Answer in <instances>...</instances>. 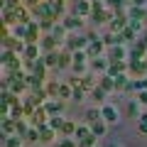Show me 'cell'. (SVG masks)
Listing matches in <instances>:
<instances>
[{
    "label": "cell",
    "mask_w": 147,
    "mask_h": 147,
    "mask_svg": "<svg viewBox=\"0 0 147 147\" xmlns=\"http://www.w3.org/2000/svg\"><path fill=\"white\" fill-rule=\"evenodd\" d=\"M49 34H52L59 44H61V42H64V37H66V27H64V25H61V27H54V30L49 32Z\"/></svg>",
    "instance_id": "22"
},
{
    "label": "cell",
    "mask_w": 147,
    "mask_h": 147,
    "mask_svg": "<svg viewBox=\"0 0 147 147\" xmlns=\"http://www.w3.org/2000/svg\"><path fill=\"white\" fill-rule=\"evenodd\" d=\"M147 54V44H145V39H137L135 44H132V49H130V61H137V59H142Z\"/></svg>",
    "instance_id": "3"
},
{
    "label": "cell",
    "mask_w": 147,
    "mask_h": 147,
    "mask_svg": "<svg viewBox=\"0 0 147 147\" xmlns=\"http://www.w3.org/2000/svg\"><path fill=\"white\" fill-rule=\"evenodd\" d=\"M137 98H140V103H147V91H137Z\"/></svg>",
    "instance_id": "38"
},
{
    "label": "cell",
    "mask_w": 147,
    "mask_h": 147,
    "mask_svg": "<svg viewBox=\"0 0 147 147\" xmlns=\"http://www.w3.org/2000/svg\"><path fill=\"white\" fill-rule=\"evenodd\" d=\"M10 108H12V110H10V118H12V120H20V115L25 113V108L20 105V100H17V103H12Z\"/></svg>",
    "instance_id": "23"
},
{
    "label": "cell",
    "mask_w": 147,
    "mask_h": 147,
    "mask_svg": "<svg viewBox=\"0 0 147 147\" xmlns=\"http://www.w3.org/2000/svg\"><path fill=\"white\" fill-rule=\"evenodd\" d=\"M127 15H130V20H137V22H140V20H145V17H147V10H145V7H137V5H132Z\"/></svg>",
    "instance_id": "17"
},
{
    "label": "cell",
    "mask_w": 147,
    "mask_h": 147,
    "mask_svg": "<svg viewBox=\"0 0 147 147\" xmlns=\"http://www.w3.org/2000/svg\"><path fill=\"white\" fill-rule=\"evenodd\" d=\"M44 108H47L49 115H59L64 110V105H61V100H49V103H44Z\"/></svg>",
    "instance_id": "16"
},
{
    "label": "cell",
    "mask_w": 147,
    "mask_h": 147,
    "mask_svg": "<svg viewBox=\"0 0 147 147\" xmlns=\"http://www.w3.org/2000/svg\"><path fill=\"white\" fill-rule=\"evenodd\" d=\"M81 25H84V22H81L79 15H69L66 20H64V27H66V30H81Z\"/></svg>",
    "instance_id": "14"
},
{
    "label": "cell",
    "mask_w": 147,
    "mask_h": 147,
    "mask_svg": "<svg viewBox=\"0 0 147 147\" xmlns=\"http://www.w3.org/2000/svg\"><path fill=\"white\" fill-rule=\"evenodd\" d=\"M59 147H79V145H76L74 140H61V142H59Z\"/></svg>",
    "instance_id": "37"
},
{
    "label": "cell",
    "mask_w": 147,
    "mask_h": 147,
    "mask_svg": "<svg viewBox=\"0 0 147 147\" xmlns=\"http://www.w3.org/2000/svg\"><path fill=\"white\" fill-rule=\"evenodd\" d=\"M3 64H5V66H17V59L15 57H12V52H5V54H3Z\"/></svg>",
    "instance_id": "28"
},
{
    "label": "cell",
    "mask_w": 147,
    "mask_h": 147,
    "mask_svg": "<svg viewBox=\"0 0 147 147\" xmlns=\"http://www.w3.org/2000/svg\"><path fill=\"white\" fill-rule=\"evenodd\" d=\"M103 44H105L103 39H96V42H91L88 47H86V54H88V57H93V59L100 57V54H103Z\"/></svg>",
    "instance_id": "7"
},
{
    "label": "cell",
    "mask_w": 147,
    "mask_h": 147,
    "mask_svg": "<svg viewBox=\"0 0 147 147\" xmlns=\"http://www.w3.org/2000/svg\"><path fill=\"white\" fill-rule=\"evenodd\" d=\"M127 54H130V52H125L120 44H115V47H110V52H108V61L110 64H113V61H123Z\"/></svg>",
    "instance_id": "4"
},
{
    "label": "cell",
    "mask_w": 147,
    "mask_h": 147,
    "mask_svg": "<svg viewBox=\"0 0 147 147\" xmlns=\"http://www.w3.org/2000/svg\"><path fill=\"white\" fill-rule=\"evenodd\" d=\"M127 69H130V66H127L125 61H113V64L108 66V76H113V79H118V76H120V74H125Z\"/></svg>",
    "instance_id": "6"
},
{
    "label": "cell",
    "mask_w": 147,
    "mask_h": 147,
    "mask_svg": "<svg viewBox=\"0 0 147 147\" xmlns=\"http://www.w3.org/2000/svg\"><path fill=\"white\" fill-rule=\"evenodd\" d=\"M59 66H61V69L74 66V57H71V52H69V49H61V52H59Z\"/></svg>",
    "instance_id": "13"
},
{
    "label": "cell",
    "mask_w": 147,
    "mask_h": 147,
    "mask_svg": "<svg viewBox=\"0 0 147 147\" xmlns=\"http://www.w3.org/2000/svg\"><path fill=\"white\" fill-rule=\"evenodd\" d=\"M25 140L27 142H39V127H30L27 135H25Z\"/></svg>",
    "instance_id": "26"
},
{
    "label": "cell",
    "mask_w": 147,
    "mask_h": 147,
    "mask_svg": "<svg viewBox=\"0 0 147 147\" xmlns=\"http://www.w3.org/2000/svg\"><path fill=\"white\" fill-rule=\"evenodd\" d=\"M93 98L98 100V103H103V100H105V91L103 88H93Z\"/></svg>",
    "instance_id": "34"
},
{
    "label": "cell",
    "mask_w": 147,
    "mask_h": 147,
    "mask_svg": "<svg viewBox=\"0 0 147 147\" xmlns=\"http://www.w3.org/2000/svg\"><path fill=\"white\" fill-rule=\"evenodd\" d=\"M130 74H132V76H145V74H147V61H142V59L130 61Z\"/></svg>",
    "instance_id": "9"
},
{
    "label": "cell",
    "mask_w": 147,
    "mask_h": 147,
    "mask_svg": "<svg viewBox=\"0 0 147 147\" xmlns=\"http://www.w3.org/2000/svg\"><path fill=\"white\" fill-rule=\"evenodd\" d=\"M32 120H34V127L44 125V123L49 120V113H47V108H44V105H39V110H34V115H32Z\"/></svg>",
    "instance_id": "10"
},
{
    "label": "cell",
    "mask_w": 147,
    "mask_h": 147,
    "mask_svg": "<svg viewBox=\"0 0 147 147\" xmlns=\"http://www.w3.org/2000/svg\"><path fill=\"white\" fill-rule=\"evenodd\" d=\"M54 127H49V125H39V142H52L54 140Z\"/></svg>",
    "instance_id": "12"
},
{
    "label": "cell",
    "mask_w": 147,
    "mask_h": 147,
    "mask_svg": "<svg viewBox=\"0 0 147 147\" xmlns=\"http://www.w3.org/2000/svg\"><path fill=\"white\" fill-rule=\"evenodd\" d=\"M88 135H91L88 127H76V137H79V142H81V140H86Z\"/></svg>",
    "instance_id": "32"
},
{
    "label": "cell",
    "mask_w": 147,
    "mask_h": 147,
    "mask_svg": "<svg viewBox=\"0 0 147 147\" xmlns=\"http://www.w3.org/2000/svg\"><path fill=\"white\" fill-rule=\"evenodd\" d=\"M74 132H76V125H74V123H64L61 135H74Z\"/></svg>",
    "instance_id": "31"
},
{
    "label": "cell",
    "mask_w": 147,
    "mask_h": 147,
    "mask_svg": "<svg viewBox=\"0 0 147 147\" xmlns=\"http://www.w3.org/2000/svg\"><path fill=\"white\" fill-rule=\"evenodd\" d=\"M100 115H103L105 123H115L118 120V110L113 105H100Z\"/></svg>",
    "instance_id": "8"
},
{
    "label": "cell",
    "mask_w": 147,
    "mask_h": 147,
    "mask_svg": "<svg viewBox=\"0 0 147 147\" xmlns=\"http://www.w3.org/2000/svg\"><path fill=\"white\" fill-rule=\"evenodd\" d=\"M20 142H22V137H10L7 140V147H20Z\"/></svg>",
    "instance_id": "36"
},
{
    "label": "cell",
    "mask_w": 147,
    "mask_h": 147,
    "mask_svg": "<svg viewBox=\"0 0 147 147\" xmlns=\"http://www.w3.org/2000/svg\"><path fill=\"white\" fill-rule=\"evenodd\" d=\"M100 118H103L100 115V108H91L88 113H86V120L88 123H96V120H100Z\"/></svg>",
    "instance_id": "25"
},
{
    "label": "cell",
    "mask_w": 147,
    "mask_h": 147,
    "mask_svg": "<svg viewBox=\"0 0 147 147\" xmlns=\"http://www.w3.org/2000/svg\"><path fill=\"white\" fill-rule=\"evenodd\" d=\"M27 3H30V5L34 7V5H39V3H42V0H27Z\"/></svg>",
    "instance_id": "43"
},
{
    "label": "cell",
    "mask_w": 147,
    "mask_h": 147,
    "mask_svg": "<svg viewBox=\"0 0 147 147\" xmlns=\"http://www.w3.org/2000/svg\"><path fill=\"white\" fill-rule=\"evenodd\" d=\"M91 3H100V0H91Z\"/></svg>",
    "instance_id": "44"
},
{
    "label": "cell",
    "mask_w": 147,
    "mask_h": 147,
    "mask_svg": "<svg viewBox=\"0 0 147 147\" xmlns=\"http://www.w3.org/2000/svg\"><path fill=\"white\" fill-rule=\"evenodd\" d=\"M127 115H132V118L140 115V110H137V103H130V105H127Z\"/></svg>",
    "instance_id": "35"
},
{
    "label": "cell",
    "mask_w": 147,
    "mask_h": 147,
    "mask_svg": "<svg viewBox=\"0 0 147 147\" xmlns=\"http://www.w3.org/2000/svg\"><path fill=\"white\" fill-rule=\"evenodd\" d=\"M44 61H47V66H59V49L57 52H49L44 57Z\"/></svg>",
    "instance_id": "24"
},
{
    "label": "cell",
    "mask_w": 147,
    "mask_h": 147,
    "mask_svg": "<svg viewBox=\"0 0 147 147\" xmlns=\"http://www.w3.org/2000/svg\"><path fill=\"white\" fill-rule=\"evenodd\" d=\"M74 98L81 100V98H84V91H81V88H79V91H74Z\"/></svg>",
    "instance_id": "42"
},
{
    "label": "cell",
    "mask_w": 147,
    "mask_h": 147,
    "mask_svg": "<svg viewBox=\"0 0 147 147\" xmlns=\"http://www.w3.org/2000/svg\"><path fill=\"white\" fill-rule=\"evenodd\" d=\"M145 44H147V34H145Z\"/></svg>",
    "instance_id": "46"
},
{
    "label": "cell",
    "mask_w": 147,
    "mask_h": 147,
    "mask_svg": "<svg viewBox=\"0 0 147 147\" xmlns=\"http://www.w3.org/2000/svg\"><path fill=\"white\" fill-rule=\"evenodd\" d=\"M3 3H5V7H12V5L20 7V0H3Z\"/></svg>",
    "instance_id": "39"
},
{
    "label": "cell",
    "mask_w": 147,
    "mask_h": 147,
    "mask_svg": "<svg viewBox=\"0 0 147 147\" xmlns=\"http://www.w3.org/2000/svg\"><path fill=\"white\" fill-rule=\"evenodd\" d=\"M137 84H140V91H147V79H145V76H142V79L137 81Z\"/></svg>",
    "instance_id": "40"
},
{
    "label": "cell",
    "mask_w": 147,
    "mask_h": 147,
    "mask_svg": "<svg viewBox=\"0 0 147 147\" xmlns=\"http://www.w3.org/2000/svg\"><path fill=\"white\" fill-rule=\"evenodd\" d=\"M84 86H86V88H93V79H91V76H86V81H84Z\"/></svg>",
    "instance_id": "41"
},
{
    "label": "cell",
    "mask_w": 147,
    "mask_h": 147,
    "mask_svg": "<svg viewBox=\"0 0 147 147\" xmlns=\"http://www.w3.org/2000/svg\"><path fill=\"white\" fill-rule=\"evenodd\" d=\"M64 123H66V120H61V118H52V120H49V127H54V130H57V132H61Z\"/></svg>",
    "instance_id": "30"
},
{
    "label": "cell",
    "mask_w": 147,
    "mask_h": 147,
    "mask_svg": "<svg viewBox=\"0 0 147 147\" xmlns=\"http://www.w3.org/2000/svg\"><path fill=\"white\" fill-rule=\"evenodd\" d=\"M127 84H130V81H127V76H125V74H120V76H118V79H115V91L118 88H127Z\"/></svg>",
    "instance_id": "29"
},
{
    "label": "cell",
    "mask_w": 147,
    "mask_h": 147,
    "mask_svg": "<svg viewBox=\"0 0 147 147\" xmlns=\"http://www.w3.org/2000/svg\"><path fill=\"white\" fill-rule=\"evenodd\" d=\"M113 15H115V10H105L100 3H93V12H91L93 22H113Z\"/></svg>",
    "instance_id": "1"
},
{
    "label": "cell",
    "mask_w": 147,
    "mask_h": 147,
    "mask_svg": "<svg viewBox=\"0 0 147 147\" xmlns=\"http://www.w3.org/2000/svg\"><path fill=\"white\" fill-rule=\"evenodd\" d=\"M88 44L91 42H88V37H86V34H71L66 39V49H69V52H81V49H86Z\"/></svg>",
    "instance_id": "2"
},
{
    "label": "cell",
    "mask_w": 147,
    "mask_h": 147,
    "mask_svg": "<svg viewBox=\"0 0 147 147\" xmlns=\"http://www.w3.org/2000/svg\"><path fill=\"white\" fill-rule=\"evenodd\" d=\"M105 147H115V145H105Z\"/></svg>",
    "instance_id": "45"
},
{
    "label": "cell",
    "mask_w": 147,
    "mask_h": 147,
    "mask_svg": "<svg viewBox=\"0 0 147 147\" xmlns=\"http://www.w3.org/2000/svg\"><path fill=\"white\" fill-rule=\"evenodd\" d=\"M37 39H39V22H30V25H27V37H25V42H27V44H34Z\"/></svg>",
    "instance_id": "5"
},
{
    "label": "cell",
    "mask_w": 147,
    "mask_h": 147,
    "mask_svg": "<svg viewBox=\"0 0 147 147\" xmlns=\"http://www.w3.org/2000/svg\"><path fill=\"white\" fill-rule=\"evenodd\" d=\"M3 132H5V135H12V132H17V120L12 123V118H10V115H5V118H3Z\"/></svg>",
    "instance_id": "15"
},
{
    "label": "cell",
    "mask_w": 147,
    "mask_h": 147,
    "mask_svg": "<svg viewBox=\"0 0 147 147\" xmlns=\"http://www.w3.org/2000/svg\"><path fill=\"white\" fill-rule=\"evenodd\" d=\"M110 64H108V59H103V57H98V59H93V61H91V69H93L96 74H100V71H105V69H108Z\"/></svg>",
    "instance_id": "18"
},
{
    "label": "cell",
    "mask_w": 147,
    "mask_h": 147,
    "mask_svg": "<svg viewBox=\"0 0 147 147\" xmlns=\"http://www.w3.org/2000/svg\"><path fill=\"white\" fill-rule=\"evenodd\" d=\"M91 132H93L96 137L105 135V120H103V118H100V120H96V123H91Z\"/></svg>",
    "instance_id": "20"
},
{
    "label": "cell",
    "mask_w": 147,
    "mask_h": 147,
    "mask_svg": "<svg viewBox=\"0 0 147 147\" xmlns=\"http://www.w3.org/2000/svg\"><path fill=\"white\" fill-rule=\"evenodd\" d=\"M42 49H44V52H57V49H59V42L54 39L52 34H44V37H42Z\"/></svg>",
    "instance_id": "11"
},
{
    "label": "cell",
    "mask_w": 147,
    "mask_h": 147,
    "mask_svg": "<svg viewBox=\"0 0 147 147\" xmlns=\"http://www.w3.org/2000/svg\"><path fill=\"white\" fill-rule=\"evenodd\" d=\"M22 57H27L32 61V59H39V49H37V44H27L25 52H22Z\"/></svg>",
    "instance_id": "21"
},
{
    "label": "cell",
    "mask_w": 147,
    "mask_h": 147,
    "mask_svg": "<svg viewBox=\"0 0 147 147\" xmlns=\"http://www.w3.org/2000/svg\"><path fill=\"white\" fill-rule=\"evenodd\" d=\"M47 93L52 96V98H59V84H49L47 86Z\"/></svg>",
    "instance_id": "33"
},
{
    "label": "cell",
    "mask_w": 147,
    "mask_h": 147,
    "mask_svg": "<svg viewBox=\"0 0 147 147\" xmlns=\"http://www.w3.org/2000/svg\"><path fill=\"white\" fill-rule=\"evenodd\" d=\"M59 96H61V98H74L71 86H69V84H61V86H59Z\"/></svg>",
    "instance_id": "27"
},
{
    "label": "cell",
    "mask_w": 147,
    "mask_h": 147,
    "mask_svg": "<svg viewBox=\"0 0 147 147\" xmlns=\"http://www.w3.org/2000/svg\"><path fill=\"white\" fill-rule=\"evenodd\" d=\"M98 88H103L105 93H108V91H115V79H113V76H108V74H105L103 79H100V86Z\"/></svg>",
    "instance_id": "19"
}]
</instances>
